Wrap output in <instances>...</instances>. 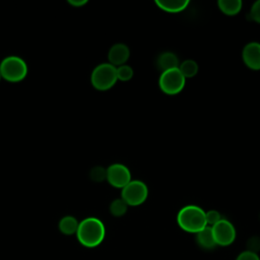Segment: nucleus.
Wrapping results in <instances>:
<instances>
[{
	"label": "nucleus",
	"mask_w": 260,
	"mask_h": 260,
	"mask_svg": "<svg viewBox=\"0 0 260 260\" xmlns=\"http://www.w3.org/2000/svg\"><path fill=\"white\" fill-rule=\"evenodd\" d=\"M75 235L82 246L86 248H94L104 241L106 229L101 219L90 216L79 222Z\"/></svg>",
	"instance_id": "f257e3e1"
},
{
	"label": "nucleus",
	"mask_w": 260,
	"mask_h": 260,
	"mask_svg": "<svg viewBox=\"0 0 260 260\" xmlns=\"http://www.w3.org/2000/svg\"><path fill=\"white\" fill-rule=\"evenodd\" d=\"M177 222L183 231L193 234H197L207 225L205 211L197 205H186L181 208L177 215Z\"/></svg>",
	"instance_id": "f03ea898"
},
{
	"label": "nucleus",
	"mask_w": 260,
	"mask_h": 260,
	"mask_svg": "<svg viewBox=\"0 0 260 260\" xmlns=\"http://www.w3.org/2000/svg\"><path fill=\"white\" fill-rule=\"evenodd\" d=\"M0 74L7 81L18 82L26 76L27 65L18 56H7L0 62Z\"/></svg>",
	"instance_id": "7ed1b4c3"
},
{
	"label": "nucleus",
	"mask_w": 260,
	"mask_h": 260,
	"mask_svg": "<svg viewBox=\"0 0 260 260\" xmlns=\"http://www.w3.org/2000/svg\"><path fill=\"white\" fill-rule=\"evenodd\" d=\"M117 80L116 67L110 63L96 65L90 74V82L98 90L110 89Z\"/></svg>",
	"instance_id": "20e7f679"
},
{
	"label": "nucleus",
	"mask_w": 260,
	"mask_h": 260,
	"mask_svg": "<svg viewBox=\"0 0 260 260\" xmlns=\"http://www.w3.org/2000/svg\"><path fill=\"white\" fill-rule=\"evenodd\" d=\"M186 78L179 68L162 71L158 78V85L162 92L173 95L181 92L185 86Z\"/></svg>",
	"instance_id": "39448f33"
},
{
	"label": "nucleus",
	"mask_w": 260,
	"mask_h": 260,
	"mask_svg": "<svg viewBox=\"0 0 260 260\" xmlns=\"http://www.w3.org/2000/svg\"><path fill=\"white\" fill-rule=\"evenodd\" d=\"M148 195V189L144 182L140 180H131L124 188H122L121 198L130 206H138L142 204Z\"/></svg>",
	"instance_id": "423d86ee"
},
{
	"label": "nucleus",
	"mask_w": 260,
	"mask_h": 260,
	"mask_svg": "<svg viewBox=\"0 0 260 260\" xmlns=\"http://www.w3.org/2000/svg\"><path fill=\"white\" fill-rule=\"evenodd\" d=\"M212 235L216 245L229 246L236 239V230L234 224L228 219L221 218L211 226Z\"/></svg>",
	"instance_id": "0eeeda50"
},
{
	"label": "nucleus",
	"mask_w": 260,
	"mask_h": 260,
	"mask_svg": "<svg viewBox=\"0 0 260 260\" xmlns=\"http://www.w3.org/2000/svg\"><path fill=\"white\" fill-rule=\"evenodd\" d=\"M107 181L115 188H124L131 181L129 169L122 164H113L107 169Z\"/></svg>",
	"instance_id": "6e6552de"
},
{
	"label": "nucleus",
	"mask_w": 260,
	"mask_h": 260,
	"mask_svg": "<svg viewBox=\"0 0 260 260\" xmlns=\"http://www.w3.org/2000/svg\"><path fill=\"white\" fill-rule=\"evenodd\" d=\"M242 58L247 67L253 70H260V43H248L243 49Z\"/></svg>",
	"instance_id": "1a4fd4ad"
},
{
	"label": "nucleus",
	"mask_w": 260,
	"mask_h": 260,
	"mask_svg": "<svg viewBox=\"0 0 260 260\" xmlns=\"http://www.w3.org/2000/svg\"><path fill=\"white\" fill-rule=\"evenodd\" d=\"M130 57V50L127 45L123 43H117L113 45L108 53L109 63L115 67L124 65Z\"/></svg>",
	"instance_id": "9d476101"
},
{
	"label": "nucleus",
	"mask_w": 260,
	"mask_h": 260,
	"mask_svg": "<svg viewBox=\"0 0 260 260\" xmlns=\"http://www.w3.org/2000/svg\"><path fill=\"white\" fill-rule=\"evenodd\" d=\"M158 8L170 13L181 12L189 5L188 0H155Z\"/></svg>",
	"instance_id": "9b49d317"
},
{
	"label": "nucleus",
	"mask_w": 260,
	"mask_h": 260,
	"mask_svg": "<svg viewBox=\"0 0 260 260\" xmlns=\"http://www.w3.org/2000/svg\"><path fill=\"white\" fill-rule=\"evenodd\" d=\"M157 67L162 71L178 68L179 67V59L176 54L172 52H164L161 53L156 60Z\"/></svg>",
	"instance_id": "f8f14e48"
},
{
	"label": "nucleus",
	"mask_w": 260,
	"mask_h": 260,
	"mask_svg": "<svg viewBox=\"0 0 260 260\" xmlns=\"http://www.w3.org/2000/svg\"><path fill=\"white\" fill-rule=\"evenodd\" d=\"M196 240L198 245L204 249H212L216 246L211 226L209 225H206L203 230L196 234Z\"/></svg>",
	"instance_id": "ddd939ff"
},
{
	"label": "nucleus",
	"mask_w": 260,
	"mask_h": 260,
	"mask_svg": "<svg viewBox=\"0 0 260 260\" xmlns=\"http://www.w3.org/2000/svg\"><path fill=\"white\" fill-rule=\"evenodd\" d=\"M78 224L79 222L77 221V219L72 216V215H65L63 216L58 223V228L59 231L66 236H71L76 234L77 229H78Z\"/></svg>",
	"instance_id": "4468645a"
},
{
	"label": "nucleus",
	"mask_w": 260,
	"mask_h": 260,
	"mask_svg": "<svg viewBox=\"0 0 260 260\" xmlns=\"http://www.w3.org/2000/svg\"><path fill=\"white\" fill-rule=\"evenodd\" d=\"M217 5L221 12L232 16L240 12L243 3L241 0H219L217 2Z\"/></svg>",
	"instance_id": "2eb2a0df"
},
{
	"label": "nucleus",
	"mask_w": 260,
	"mask_h": 260,
	"mask_svg": "<svg viewBox=\"0 0 260 260\" xmlns=\"http://www.w3.org/2000/svg\"><path fill=\"white\" fill-rule=\"evenodd\" d=\"M178 68L185 78H191V77L195 76L199 69L196 61L191 60V59H187V60L183 61L181 64H179Z\"/></svg>",
	"instance_id": "dca6fc26"
},
{
	"label": "nucleus",
	"mask_w": 260,
	"mask_h": 260,
	"mask_svg": "<svg viewBox=\"0 0 260 260\" xmlns=\"http://www.w3.org/2000/svg\"><path fill=\"white\" fill-rule=\"evenodd\" d=\"M128 205L122 198H117L113 200L110 204V212L114 216H122L127 212Z\"/></svg>",
	"instance_id": "f3484780"
},
{
	"label": "nucleus",
	"mask_w": 260,
	"mask_h": 260,
	"mask_svg": "<svg viewBox=\"0 0 260 260\" xmlns=\"http://www.w3.org/2000/svg\"><path fill=\"white\" fill-rule=\"evenodd\" d=\"M116 74H117V79L121 81H128L133 77L134 71L131 66L124 64L116 67Z\"/></svg>",
	"instance_id": "a211bd4d"
},
{
	"label": "nucleus",
	"mask_w": 260,
	"mask_h": 260,
	"mask_svg": "<svg viewBox=\"0 0 260 260\" xmlns=\"http://www.w3.org/2000/svg\"><path fill=\"white\" fill-rule=\"evenodd\" d=\"M89 178L94 182H103L107 180V169L101 166L93 167L89 171Z\"/></svg>",
	"instance_id": "6ab92c4d"
},
{
	"label": "nucleus",
	"mask_w": 260,
	"mask_h": 260,
	"mask_svg": "<svg viewBox=\"0 0 260 260\" xmlns=\"http://www.w3.org/2000/svg\"><path fill=\"white\" fill-rule=\"evenodd\" d=\"M205 218H206V223L209 226H212L213 224H215L216 222H218L221 219L220 213L217 210H208L207 212H205Z\"/></svg>",
	"instance_id": "aec40b11"
},
{
	"label": "nucleus",
	"mask_w": 260,
	"mask_h": 260,
	"mask_svg": "<svg viewBox=\"0 0 260 260\" xmlns=\"http://www.w3.org/2000/svg\"><path fill=\"white\" fill-rule=\"evenodd\" d=\"M249 18L255 22L260 23V0L253 3V5L250 9Z\"/></svg>",
	"instance_id": "412c9836"
},
{
	"label": "nucleus",
	"mask_w": 260,
	"mask_h": 260,
	"mask_svg": "<svg viewBox=\"0 0 260 260\" xmlns=\"http://www.w3.org/2000/svg\"><path fill=\"white\" fill-rule=\"evenodd\" d=\"M236 260H260L259 256L257 255V253H255L254 251H244L241 254L238 255V257L236 258Z\"/></svg>",
	"instance_id": "4be33fe9"
},
{
	"label": "nucleus",
	"mask_w": 260,
	"mask_h": 260,
	"mask_svg": "<svg viewBox=\"0 0 260 260\" xmlns=\"http://www.w3.org/2000/svg\"><path fill=\"white\" fill-rule=\"evenodd\" d=\"M69 3L73 6H82L86 3V0H69Z\"/></svg>",
	"instance_id": "5701e85b"
},
{
	"label": "nucleus",
	"mask_w": 260,
	"mask_h": 260,
	"mask_svg": "<svg viewBox=\"0 0 260 260\" xmlns=\"http://www.w3.org/2000/svg\"><path fill=\"white\" fill-rule=\"evenodd\" d=\"M0 80H1V74H0Z\"/></svg>",
	"instance_id": "b1692460"
}]
</instances>
